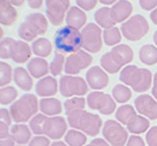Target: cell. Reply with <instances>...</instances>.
I'll use <instances>...</instances> for the list:
<instances>
[{
  "instance_id": "6da1fadb",
  "label": "cell",
  "mask_w": 157,
  "mask_h": 146,
  "mask_svg": "<svg viewBox=\"0 0 157 146\" xmlns=\"http://www.w3.org/2000/svg\"><path fill=\"white\" fill-rule=\"evenodd\" d=\"M85 106L86 100L82 97H74L64 103L68 124L87 135L96 136L100 133L102 120L98 114L85 111Z\"/></svg>"
},
{
  "instance_id": "7a4b0ae2",
  "label": "cell",
  "mask_w": 157,
  "mask_h": 146,
  "mask_svg": "<svg viewBox=\"0 0 157 146\" xmlns=\"http://www.w3.org/2000/svg\"><path fill=\"white\" fill-rule=\"evenodd\" d=\"M30 129L36 135H45L58 141L67 133V122L63 117H48L45 114H36L30 121Z\"/></svg>"
},
{
  "instance_id": "3957f363",
  "label": "cell",
  "mask_w": 157,
  "mask_h": 146,
  "mask_svg": "<svg viewBox=\"0 0 157 146\" xmlns=\"http://www.w3.org/2000/svg\"><path fill=\"white\" fill-rule=\"evenodd\" d=\"M133 51L128 45L119 44L113 47L112 51L105 53L100 60V63L107 73L117 74L133 60Z\"/></svg>"
},
{
  "instance_id": "277c9868",
  "label": "cell",
  "mask_w": 157,
  "mask_h": 146,
  "mask_svg": "<svg viewBox=\"0 0 157 146\" xmlns=\"http://www.w3.org/2000/svg\"><path fill=\"white\" fill-rule=\"evenodd\" d=\"M120 80L126 86H130L136 92L147 91L153 83L151 71L139 68L135 65H128L120 73Z\"/></svg>"
},
{
  "instance_id": "5b68a950",
  "label": "cell",
  "mask_w": 157,
  "mask_h": 146,
  "mask_svg": "<svg viewBox=\"0 0 157 146\" xmlns=\"http://www.w3.org/2000/svg\"><path fill=\"white\" fill-rule=\"evenodd\" d=\"M31 47L23 41H16L11 37H5L0 42V57L12 60L17 64H23L31 58Z\"/></svg>"
},
{
  "instance_id": "8992f818",
  "label": "cell",
  "mask_w": 157,
  "mask_h": 146,
  "mask_svg": "<svg viewBox=\"0 0 157 146\" xmlns=\"http://www.w3.org/2000/svg\"><path fill=\"white\" fill-rule=\"evenodd\" d=\"M48 30V22L42 13H31L19 26L18 35L25 42L34 41L39 35H44ZM37 40V39H36Z\"/></svg>"
},
{
  "instance_id": "52a82bcc",
  "label": "cell",
  "mask_w": 157,
  "mask_h": 146,
  "mask_svg": "<svg viewBox=\"0 0 157 146\" xmlns=\"http://www.w3.org/2000/svg\"><path fill=\"white\" fill-rule=\"evenodd\" d=\"M56 50L62 53H76L82 46V34L71 26H63L57 30L54 36Z\"/></svg>"
},
{
  "instance_id": "ba28073f",
  "label": "cell",
  "mask_w": 157,
  "mask_h": 146,
  "mask_svg": "<svg viewBox=\"0 0 157 146\" xmlns=\"http://www.w3.org/2000/svg\"><path fill=\"white\" fill-rule=\"evenodd\" d=\"M37 111H39L37 97L32 94H23L10 108L11 117L17 123H24L26 121H30L32 117H35Z\"/></svg>"
},
{
  "instance_id": "9c48e42d",
  "label": "cell",
  "mask_w": 157,
  "mask_h": 146,
  "mask_svg": "<svg viewBox=\"0 0 157 146\" xmlns=\"http://www.w3.org/2000/svg\"><path fill=\"white\" fill-rule=\"evenodd\" d=\"M149 31L147 20L142 14H135L121 25V33L126 40L132 42L140 41Z\"/></svg>"
},
{
  "instance_id": "30bf717a",
  "label": "cell",
  "mask_w": 157,
  "mask_h": 146,
  "mask_svg": "<svg viewBox=\"0 0 157 146\" xmlns=\"http://www.w3.org/2000/svg\"><path fill=\"white\" fill-rule=\"evenodd\" d=\"M88 83L81 77L75 76H63L59 80V91L60 94L65 98L74 96H85L88 92Z\"/></svg>"
},
{
  "instance_id": "8fae6325",
  "label": "cell",
  "mask_w": 157,
  "mask_h": 146,
  "mask_svg": "<svg viewBox=\"0 0 157 146\" xmlns=\"http://www.w3.org/2000/svg\"><path fill=\"white\" fill-rule=\"evenodd\" d=\"M103 138L111 146H124L128 141V131L114 120H108L102 129Z\"/></svg>"
},
{
  "instance_id": "7c38bea8",
  "label": "cell",
  "mask_w": 157,
  "mask_h": 146,
  "mask_svg": "<svg viewBox=\"0 0 157 146\" xmlns=\"http://www.w3.org/2000/svg\"><path fill=\"white\" fill-rule=\"evenodd\" d=\"M87 104L92 110H97L103 115H110L117 109L115 100L110 94L101 91H92L88 94Z\"/></svg>"
},
{
  "instance_id": "4fadbf2b",
  "label": "cell",
  "mask_w": 157,
  "mask_h": 146,
  "mask_svg": "<svg viewBox=\"0 0 157 146\" xmlns=\"http://www.w3.org/2000/svg\"><path fill=\"white\" fill-rule=\"evenodd\" d=\"M82 47L90 53H98L102 48L101 28L94 23L87 24L82 32Z\"/></svg>"
},
{
  "instance_id": "5bb4252c",
  "label": "cell",
  "mask_w": 157,
  "mask_h": 146,
  "mask_svg": "<svg viewBox=\"0 0 157 146\" xmlns=\"http://www.w3.org/2000/svg\"><path fill=\"white\" fill-rule=\"evenodd\" d=\"M45 5H46V14L48 17V20L55 26L63 23L66 12L68 9L71 8L69 0H46Z\"/></svg>"
},
{
  "instance_id": "9a60e30c",
  "label": "cell",
  "mask_w": 157,
  "mask_h": 146,
  "mask_svg": "<svg viewBox=\"0 0 157 146\" xmlns=\"http://www.w3.org/2000/svg\"><path fill=\"white\" fill-rule=\"evenodd\" d=\"M92 56L89 53L80 50L76 53H73L66 58L65 71L68 75H77L82 69L88 68L92 63Z\"/></svg>"
},
{
  "instance_id": "2e32d148",
  "label": "cell",
  "mask_w": 157,
  "mask_h": 146,
  "mask_svg": "<svg viewBox=\"0 0 157 146\" xmlns=\"http://www.w3.org/2000/svg\"><path fill=\"white\" fill-rule=\"evenodd\" d=\"M136 111L148 120L157 119V100L149 94H140L134 101Z\"/></svg>"
},
{
  "instance_id": "e0dca14e",
  "label": "cell",
  "mask_w": 157,
  "mask_h": 146,
  "mask_svg": "<svg viewBox=\"0 0 157 146\" xmlns=\"http://www.w3.org/2000/svg\"><path fill=\"white\" fill-rule=\"evenodd\" d=\"M86 79L88 86L91 87L94 90L105 89L109 85L108 74L99 66H94V67L89 68V71L86 74Z\"/></svg>"
},
{
  "instance_id": "ac0fdd59",
  "label": "cell",
  "mask_w": 157,
  "mask_h": 146,
  "mask_svg": "<svg viewBox=\"0 0 157 146\" xmlns=\"http://www.w3.org/2000/svg\"><path fill=\"white\" fill-rule=\"evenodd\" d=\"M132 12H133V6L130 1H126V0L117 1V3L113 5L111 8V14L115 23H120V22L124 23L130 19Z\"/></svg>"
},
{
  "instance_id": "d6986e66",
  "label": "cell",
  "mask_w": 157,
  "mask_h": 146,
  "mask_svg": "<svg viewBox=\"0 0 157 146\" xmlns=\"http://www.w3.org/2000/svg\"><path fill=\"white\" fill-rule=\"evenodd\" d=\"M59 89V83H57L54 77L47 76L44 78L40 79V81L36 83V94H39L40 97H50L54 96L57 94V90Z\"/></svg>"
},
{
  "instance_id": "ffe728a7",
  "label": "cell",
  "mask_w": 157,
  "mask_h": 146,
  "mask_svg": "<svg viewBox=\"0 0 157 146\" xmlns=\"http://www.w3.org/2000/svg\"><path fill=\"white\" fill-rule=\"evenodd\" d=\"M18 19V11L10 0H0V23L9 26Z\"/></svg>"
},
{
  "instance_id": "44dd1931",
  "label": "cell",
  "mask_w": 157,
  "mask_h": 146,
  "mask_svg": "<svg viewBox=\"0 0 157 146\" xmlns=\"http://www.w3.org/2000/svg\"><path fill=\"white\" fill-rule=\"evenodd\" d=\"M86 22L87 14L84 10H81L79 7H71L69 9L66 17V23L68 26H71L79 31L80 29H84Z\"/></svg>"
},
{
  "instance_id": "7402d4cb",
  "label": "cell",
  "mask_w": 157,
  "mask_h": 146,
  "mask_svg": "<svg viewBox=\"0 0 157 146\" xmlns=\"http://www.w3.org/2000/svg\"><path fill=\"white\" fill-rule=\"evenodd\" d=\"M48 71H50V66L44 58L35 57L28 63V71L34 78H41V77L44 78L48 74Z\"/></svg>"
},
{
  "instance_id": "603a6c76",
  "label": "cell",
  "mask_w": 157,
  "mask_h": 146,
  "mask_svg": "<svg viewBox=\"0 0 157 146\" xmlns=\"http://www.w3.org/2000/svg\"><path fill=\"white\" fill-rule=\"evenodd\" d=\"M10 133L12 135L14 142L20 145H24L26 143H30L31 140V130L28 125L23 123H17L12 125L10 129Z\"/></svg>"
},
{
  "instance_id": "cb8c5ba5",
  "label": "cell",
  "mask_w": 157,
  "mask_h": 146,
  "mask_svg": "<svg viewBox=\"0 0 157 146\" xmlns=\"http://www.w3.org/2000/svg\"><path fill=\"white\" fill-rule=\"evenodd\" d=\"M40 109L43 114L48 117H55L63 112L62 102L56 98H44L40 101Z\"/></svg>"
},
{
  "instance_id": "d4e9b609",
  "label": "cell",
  "mask_w": 157,
  "mask_h": 146,
  "mask_svg": "<svg viewBox=\"0 0 157 146\" xmlns=\"http://www.w3.org/2000/svg\"><path fill=\"white\" fill-rule=\"evenodd\" d=\"M13 79H14L17 86H19V88H21L24 91H30L33 87V80H32L31 76L23 67L14 68Z\"/></svg>"
},
{
  "instance_id": "484cf974",
  "label": "cell",
  "mask_w": 157,
  "mask_h": 146,
  "mask_svg": "<svg viewBox=\"0 0 157 146\" xmlns=\"http://www.w3.org/2000/svg\"><path fill=\"white\" fill-rule=\"evenodd\" d=\"M94 21L97 22V24H99L100 28L105 30L114 28V24H117L111 14V9L108 7H102L94 13Z\"/></svg>"
},
{
  "instance_id": "4316f807",
  "label": "cell",
  "mask_w": 157,
  "mask_h": 146,
  "mask_svg": "<svg viewBox=\"0 0 157 146\" xmlns=\"http://www.w3.org/2000/svg\"><path fill=\"white\" fill-rule=\"evenodd\" d=\"M139 57L145 65H155L157 63V47L153 44H146L140 48Z\"/></svg>"
},
{
  "instance_id": "83f0119b",
  "label": "cell",
  "mask_w": 157,
  "mask_h": 146,
  "mask_svg": "<svg viewBox=\"0 0 157 146\" xmlns=\"http://www.w3.org/2000/svg\"><path fill=\"white\" fill-rule=\"evenodd\" d=\"M128 132L135 134H142L145 133L149 128V121L147 120V117H143V115H135L130 122L126 125Z\"/></svg>"
},
{
  "instance_id": "f1b7e54d",
  "label": "cell",
  "mask_w": 157,
  "mask_h": 146,
  "mask_svg": "<svg viewBox=\"0 0 157 146\" xmlns=\"http://www.w3.org/2000/svg\"><path fill=\"white\" fill-rule=\"evenodd\" d=\"M32 51L35 55L40 56L41 58L47 57L51 55L53 51V45L50 41L45 37H40L32 43Z\"/></svg>"
},
{
  "instance_id": "f546056e",
  "label": "cell",
  "mask_w": 157,
  "mask_h": 146,
  "mask_svg": "<svg viewBox=\"0 0 157 146\" xmlns=\"http://www.w3.org/2000/svg\"><path fill=\"white\" fill-rule=\"evenodd\" d=\"M136 114V111L132 106L130 104H123V106H121L118 110H117V112H115V117H117V120L119 121L120 123L122 124H125L128 125V123L133 119Z\"/></svg>"
},
{
  "instance_id": "4dcf8cb0",
  "label": "cell",
  "mask_w": 157,
  "mask_h": 146,
  "mask_svg": "<svg viewBox=\"0 0 157 146\" xmlns=\"http://www.w3.org/2000/svg\"><path fill=\"white\" fill-rule=\"evenodd\" d=\"M65 142L68 146H84L87 142V136L77 130H68L65 135Z\"/></svg>"
},
{
  "instance_id": "1f68e13d",
  "label": "cell",
  "mask_w": 157,
  "mask_h": 146,
  "mask_svg": "<svg viewBox=\"0 0 157 146\" xmlns=\"http://www.w3.org/2000/svg\"><path fill=\"white\" fill-rule=\"evenodd\" d=\"M121 39H122L121 30H119L115 26L103 31V42L108 46H114V45L118 46L119 43L121 42Z\"/></svg>"
},
{
  "instance_id": "d6a6232c",
  "label": "cell",
  "mask_w": 157,
  "mask_h": 146,
  "mask_svg": "<svg viewBox=\"0 0 157 146\" xmlns=\"http://www.w3.org/2000/svg\"><path fill=\"white\" fill-rule=\"evenodd\" d=\"M112 96L113 99L119 103H125L128 100L131 99L132 92L130 88L123 85H117L114 88L112 89Z\"/></svg>"
},
{
  "instance_id": "836d02e7",
  "label": "cell",
  "mask_w": 157,
  "mask_h": 146,
  "mask_svg": "<svg viewBox=\"0 0 157 146\" xmlns=\"http://www.w3.org/2000/svg\"><path fill=\"white\" fill-rule=\"evenodd\" d=\"M65 64L66 60L65 56H64L62 53H55V56L53 58L52 63L50 64V71L53 76H58L60 75L62 71L65 69Z\"/></svg>"
},
{
  "instance_id": "e575fe53",
  "label": "cell",
  "mask_w": 157,
  "mask_h": 146,
  "mask_svg": "<svg viewBox=\"0 0 157 146\" xmlns=\"http://www.w3.org/2000/svg\"><path fill=\"white\" fill-rule=\"evenodd\" d=\"M13 73H14V71H12V67L8 63H0V86H2V88H5V86L11 83Z\"/></svg>"
},
{
  "instance_id": "d590c367",
  "label": "cell",
  "mask_w": 157,
  "mask_h": 146,
  "mask_svg": "<svg viewBox=\"0 0 157 146\" xmlns=\"http://www.w3.org/2000/svg\"><path fill=\"white\" fill-rule=\"evenodd\" d=\"M18 97V91L17 89L12 86L5 87L0 90V103L6 106V104L12 103Z\"/></svg>"
},
{
  "instance_id": "8d00e7d4",
  "label": "cell",
  "mask_w": 157,
  "mask_h": 146,
  "mask_svg": "<svg viewBox=\"0 0 157 146\" xmlns=\"http://www.w3.org/2000/svg\"><path fill=\"white\" fill-rule=\"evenodd\" d=\"M50 138L47 136L43 135H36L35 137H33L31 140V142L29 143V146H51Z\"/></svg>"
},
{
  "instance_id": "74e56055",
  "label": "cell",
  "mask_w": 157,
  "mask_h": 146,
  "mask_svg": "<svg viewBox=\"0 0 157 146\" xmlns=\"http://www.w3.org/2000/svg\"><path fill=\"white\" fill-rule=\"evenodd\" d=\"M76 3H77V7H79L81 10L90 11L94 7H97L98 1L97 0H77Z\"/></svg>"
},
{
  "instance_id": "f35d334b",
  "label": "cell",
  "mask_w": 157,
  "mask_h": 146,
  "mask_svg": "<svg viewBox=\"0 0 157 146\" xmlns=\"http://www.w3.org/2000/svg\"><path fill=\"white\" fill-rule=\"evenodd\" d=\"M146 142L148 146H157V126H153L146 134Z\"/></svg>"
},
{
  "instance_id": "ab89813d",
  "label": "cell",
  "mask_w": 157,
  "mask_h": 146,
  "mask_svg": "<svg viewBox=\"0 0 157 146\" xmlns=\"http://www.w3.org/2000/svg\"><path fill=\"white\" fill-rule=\"evenodd\" d=\"M140 6L142 9H144L146 11H154L157 8V0H141Z\"/></svg>"
},
{
  "instance_id": "60d3db41",
  "label": "cell",
  "mask_w": 157,
  "mask_h": 146,
  "mask_svg": "<svg viewBox=\"0 0 157 146\" xmlns=\"http://www.w3.org/2000/svg\"><path fill=\"white\" fill-rule=\"evenodd\" d=\"M0 122H3L5 124L9 125L10 126L12 124V117H11V113L9 112L7 109H1L0 110Z\"/></svg>"
},
{
  "instance_id": "b9f144b4",
  "label": "cell",
  "mask_w": 157,
  "mask_h": 146,
  "mask_svg": "<svg viewBox=\"0 0 157 146\" xmlns=\"http://www.w3.org/2000/svg\"><path fill=\"white\" fill-rule=\"evenodd\" d=\"M128 146H145V143L142 137L137 135H132L128 138Z\"/></svg>"
},
{
  "instance_id": "7bdbcfd3",
  "label": "cell",
  "mask_w": 157,
  "mask_h": 146,
  "mask_svg": "<svg viewBox=\"0 0 157 146\" xmlns=\"http://www.w3.org/2000/svg\"><path fill=\"white\" fill-rule=\"evenodd\" d=\"M14 140H13L12 135L8 136H3V137H0V146H14Z\"/></svg>"
},
{
  "instance_id": "ee69618b",
  "label": "cell",
  "mask_w": 157,
  "mask_h": 146,
  "mask_svg": "<svg viewBox=\"0 0 157 146\" xmlns=\"http://www.w3.org/2000/svg\"><path fill=\"white\" fill-rule=\"evenodd\" d=\"M86 146H110V144L103 138H94V140H92L91 143H89Z\"/></svg>"
},
{
  "instance_id": "f6af8a7d",
  "label": "cell",
  "mask_w": 157,
  "mask_h": 146,
  "mask_svg": "<svg viewBox=\"0 0 157 146\" xmlns=\"http://www.w3.org/2000/svg\"><path fill=\"white\" fill-rule=\"evenodd\" d=\"M43 3H44V1H42V0H29L28 1V5L32 9H40L43 6Z\"/></svg>"
},
{
  "instance_id": "bcb514c9",
  "label": "cell",
  "mask_w": 157,
  "mask_h": 146,
  "mask_svg": "<svg viewBox=\"0 0 157 146\" xmlns=\"http://www.w3.org/2000/svg\"><path fill=\"white\" fill-rule=\"evenodd\" d=\"M152 94L154 96V98L157 100V71L154 75V85L152 88Z\"/></svg>"
},
{
  "instance_id": "7dc6e473",
  "label": "cell",
  "mask_w": 157,
  "mask_h": 146,
  "mask_svg": "<svg viewBox=\"0 0 157 146\" xmlns=\"http://www.w3.org/2000/svg\"><path fill=\"white\" fill-rule=\"evenodd\" d=\"M151 20L154 22V24H156L157 25V8L155 9L154 11H152V13H151Z\"/></svg>"
},
{
  "instance_id": "c3c4849f",
  "label": "cell",
  "mask_w": 157,
  "mask_h": 146,
  "mask_svg": "<svg viewBox=\"0 0 157 146\" xmlns=\"http://www.w3.org/2000/svg\"><path fill=\"white\" fill-rule=\"evenodd\" d=\"M13 6H22L24 3L23 0H10Z\"/></svg>"
},
{
  "instance_id": "681fc988",
  "label": "cell",
  "mask_w": 157,
  "mask_h": 146,
  "mask_svg": "<svg viewBox=\"0 0 157 146\" xmlns=\"http://www.w3.org/2000/svg\"><path fill=\"white\" fill-rule=\"evenodd\" d=\"M51 146H67V144L64 143V142H60V141H55L54 143H52Z\"/></svg>"
},
{
  "instance_id": "f907efd6",
  "label": "cell",
  "mask_w": 157,
  "mask_h": 146,
  "mask_svg": "<svg viewBox=\"0 0 157 146\" xmlns=\"http://www.w3.org/2000/svg\"><path fill=\"white\" fill-rule=\"evenodd\" d=\"M100 2L103 3V5L110 6V5H115V3H117V1H114V0H110V1H105V0H101Z\"/></svg>"
},
{
  "instance_id": "816d5d0a",
  "label": "cell",
  "mask_w": 157,
  "mask_h": 146,
  "mask_svg": "<svg viewBox=\"0 0 157 146\" xmlns=\"http://www.w3.org/2000/svg\"><path fill=\"white\" fill-rule=\"evenodd\" d=\"M153 40H154V43L156 44V46H157V30H156V32L154 33V36H153Z\"/></svg>"
},
{
  "instance_id": "f5cc1de1",
  "label": "cell",
  "mask_w": 157,
  "mask_h": 146,
  "mask_svg": "<svg viewBox=\"0 0 157 146\" xmlns=\"http://www.w3.org/2000/svg\"><path fill=\"white\" fill-rule=\"evenodd\" d=\"M19 146H23V145H19Z\"/></svg>"
}]
</instances>
